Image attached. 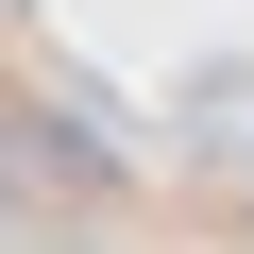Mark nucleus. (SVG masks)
<instances>
[{
    "label": "nucleus",
    "mask_w": 254,
    "mask_h": 254,
    "mask_svg": "<svg viewBox=\"0 0 254 254\" xmlns=\"http://www.w3.org/2000/svg\"><path fill=\"white\" fill-rule=\"evenodd\" d=\"M170 119H187V153H203V170H254V51H203Z\"/></svg>",
    "instance_id": "nucleus-1"
},
{
    "label": "nucleus",
    "mask_w": 254,
    "mask_h": 254,
    "mask_svg": "<svg viewBox=\"0 0 254 254\" xmlns=\"http://www.w3.org/2000/svg\"><path fill=\"white\" fill-rule=\"evenodd\" d=\"M34 254H102V237H34Z\"/></svg>",
    "instance_id": "nucleus-2"
}]
</instances>
